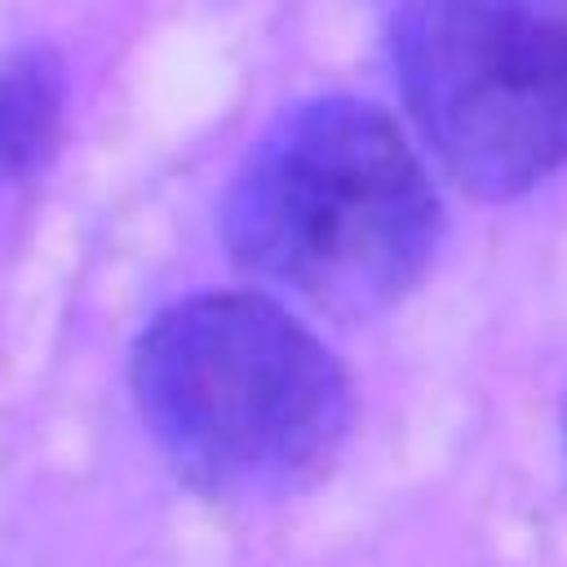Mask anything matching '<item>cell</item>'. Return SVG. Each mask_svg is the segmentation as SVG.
Returning a JSON list of instances; mask_svg holds the SVG:
<instances>
[{"label": "cell", "mask_w": 567, "mask_h": 567, "mask_svg": "<svg viewBox=\"0 0 567 567\" xmlns=\"http://www.w3.org/2000/svg\"><path fill=\"white\" fill-rule=\"evenodd\" d=\"M221 235L252 284L359 319L421 284L443 239V204L390 115L359 97H315L248 151Z\"/></svg>", "instance_id": "1"}, {"label": "cell", "mask_w": 567, "mask_h": 567, "mask_svg": "<svg viewBox=\"0 0 567 567\" xmlns=\"http://www.w3.org/2000/svg\"><path fill=\"white\" fill-rule=\"evenodd\" d=\"M128 385L173 470L221 501L310 487L350 434V377L275 297L195 292L133 346Z\"/></svg>", "instance_id": "2"}, {"label": "cell", "mask_w": 567, "mask_h": 567, "mask_svg": "<svg viewBox=\"0 0 567 567\" xmlns=\"http://www.w3.org/2000/svg\"><path fill=\"white\" fill-rule=\"evenodd\" d=\"M394 75L443 173L514 199L567 164V0H408Z\"/></svg>", "instance_id": "3"}, {"label": "cell", "mask_w": 567, "mask_h": 567, "mask_svg": "<svg viewBox=\"0 0 567 567\" xmlns=\"http://www.w3.org/2000/svg\"><path fill=\"white\" fill-rule=\"evenodd\" d=\"M66 80L49 49L0 58V182H22L49 164L62 137Z\"/></svg>", "instance_id": "4"}]
</instances>
